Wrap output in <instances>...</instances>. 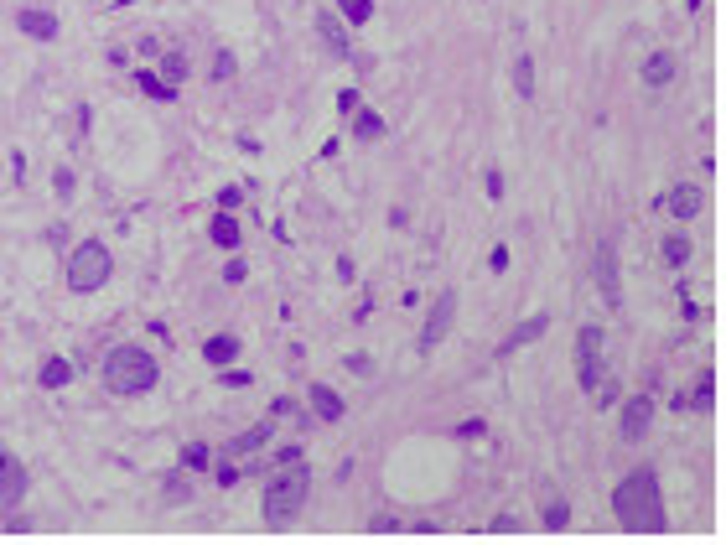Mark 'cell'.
Instances as JSON below:
<instances>
[{"label":"cell","mask_w":726,"mask_h":545,"mask_svg":"<svg viewBox=\"0 0 726 545\" xmlns=\"http://www.w3.org/2000/svg\"><path fill=\"white\" fill-rule=\"evenodd\" d=\"M612 514L622 530H643V535H659L664 524V494H659V473L654 467H633L628 478L612 488Z\"/></svg>","instance_id":"1"},{"label":"cell","mask_w":726,"mask_h":545,"mask_svg":"<svg viewBox=\"0 0 726 545\" xmlns=\"http://www.w3.org/2000/svg\"><path fill=\"white\" fill-rule=\"evenodd\" d=\"M156 379H161V364H156V354L151 348H141V343H115L109 348V358H104V390L120 400H141L156 390Z\"/></svg>","instance_id":"2"},{"label":"cell","mask_w":726,"mask_h":545,"mask_svg":"<svg viewBox=\"0 0 726 545\" xmlns=\"http://www.w3.org/2000/svg\"><path fill=\"white\" fill-rule=\"evenodd\" d=\"M311 499V473H307V462H280L275 473H270L265 483V494H260V509H265V524H290L301 509H307Z\"/></svg>","instance_id":"3"},{"label":"cell","mask_w":726,"mask_h":545,"mask_svg":"<svg viewBox=\"0 0 726 545\" xmlns=\"http://www.w3.org/2000/svg\"><path fill=\"white\" fill-rule=\"evenodd\" d=\"M109 275H115V254H109L104 239H83V245H73V254H68V291L94 296V291L109 286Z\"/></svg>","instance_id":"4"},{"label":"cell","mask_w":726,"mask_h":545,"mask_svg":"<svg viewBox=\"0 0 726 545\" xmlns=\"http://www.w3.org/2000/svg\"><path fill=\"white\" fill-rule=\"evenodd\" d=\"M602 328L597 322H586L576 333V379H581V390H597L602 384Z\"/></svg>","instance_id":"5"},{"label":"cell","mask_w":726,"mask_h":545,"mask_svg":"<svg viewBox=\"0 0 726 545\" xmlns=\"http://www.w3.org/2000/svg\"><path fill=\"white\" fill-rule=\"evenodd\" d=\"M592 275H597L602 286V301L612 307V312H622V275H618V245L612 239H602L597 254H592Z\"/></svg>","instance_id":"6"},{"label":"cell","mask_w":726,"mask_h":545,"mask_svg":"<svg viewBox=\"0 0 726 545\" xmlns=\"http://www.w3.org/2000/svg\"><path fill=\"white\" fill-rule=\"evenodd\" d=\"M452 317H456V291H441V296L431 301V317H426V328H420V354L441 348V337L452 333Z\"/></svg>","instance_id":"7"},{"label":"cell","mask_w":726,"mask_h":545,"mask_svg":"<svg viewBox=\"0 0 726 545\" xmlns=\"http://www.w3.org/2000/svg\"><path fill=\"white\" fill-rule=\"evenodd\" d=\"M16 32L21 37H32V42H58V16L47 11V5H21L16 11Z\"/></svg>","instance_id":"8"},{"label":"cell","mask_w":726,"mask_h":545,"mask_svg":"<svg viewBox=\"0 0 726 545\" xmlns=\"http://www.w3.org/2000/svg\"><path fill=\"white\" fill-rule=\"evenodd\" d=\"M21 499H26V467H21V457L0 452V509L11 514V509H21Z\"/></svg>","instance_id":"9"},{"label":"cell","mask_w":726,"mask_h":545,"mask_svg":"<svg viewBox=\"0 0 726 545\" xmlns=\"http://www.w3.org/2000/svg\"><path fill=\"white\" fill-rule=\"evenodd\" d=\"M701 208H705V192L695 188V182H675V188L664 192V213H669L675 224H690Z\"/></svg>","instance_id":"10"},{"label":"cell","mask_w":726,"mask_h":545,"mask_svg":"<svg viewBox=\"0 0 726 545\" xmlns=\"http://www.w3.org/2000/svg\"><path fill=\"white\" fill-rule=\"evenodd\" d=\"M317 37L327 42L332 58H353V37H348V22L337 11H317Z\"/></svg>","instance_id":"11"},{"label":"cell","mask_w":726,"mask_h":545,"mask_svg":"<svg viewBox=\"0 0 726 545\" xmlns=\"http://www.w3.org/2000/svg\"><path fill=\"white\" fill-rule=\"evenodd\" d=\"M648 426H654V400L648 395L622 400V437L639 441V437H648Z\"/></svg>","instance_id":"12"},{"label":"cell","mask_w":726,"mask_h":545,"mask_svg":"<svg viewBox=\"0 0 726 545\" xmlns=\"http://www.w3.org/2000/svg\"><path fill=\"white\" fill-rule=\"evenodd\" d=\"M675 73H680V58H675V52H648V58H643V84L648 88L675 84Z\"/></svg>","instance_id":"13"},{"label":"cell","mask_w":726,"mask_h":545,"mask_svg":"<svg viewBox=\"0 0 726 545\" xmlns=\"http://www.w3.org/2000/svg\"><path fill=\"white\" fill-rule=\"evenodd\" d=\"M311 416L317 420H343V395L332 390V384H311Z\"/></svg>","instance_id":"14"},{"label":"cell","mask_w":726,"mask_h":545,"mask_svg":"<svg viewBox=\"0 0 726 545\" xmlns=\"http://www.w3.org/2000/svg\"><path fill=\"white\" fill-rule=\"evenodd\" d=\"M239 348H244V343H239L234 333H213L203 343V358L213 364V369H224V364H234V358H239Z\"/></svg>","instance_id":"15"},{"label":"cell","mask_w":726,"mask_h":545,"mask_svg":"<svg viewBox=\"0 0 726 545\" xmlns=\"http://www.w3.org/2000/svg\"><path fill=\"white\" fill-rule=\"evenodd\" d=\"M348 120H353V125H348L353 141H379V135H384V115H379V109H369V105H358Z\"/></svg>","instance_id":"16"},{"label":"cell","mask_w":726,"mask_h":545,"mask_svg":"<svg viewBox=\"0 0 726 545\" xmlns=\"http://www.w3.org/2000/svg\"><path fill=\"white\" fill-rule=\"evenodd\" d=\"M239 239H244V229H239V218H234L228 208H218V213H213V245L234 254V250H239Z\"/></svg>","instance_id":"17"},{"label":"cell","mask_w":726,"mask_h":545,"mask_svg":"<svg viewBox=\"0 0 726 545\" xmlns=\"http://www.w3.org/2000/svg\"><path fill=\"white\" fill-rule=\"evenodd\" d=\"M37 384L41 390H68V384H73V364H68V358H41V369H37Z\"/></svg>","instance_id":"18"},{"label":"cell","mask_w":726,"mask_h":545,"mask_svg":"<svg viewBox=\"0 0 726 545\" xmlns=\"http://www.w3.org/2000/svg\"><path fill=\"white\" fill-rule=\"evenodd\" d=\"M135 88H141L145 99H156V105H171V99H177V84H166L161 73H151V68H135Z\"/></svg>","instance_id":"19"},{"label":"cell","mask_w":726,"mask_h":545,"mask_svg":"<svg viewBox=\"0 0 726 545\" xmlns=\"http://www.w3.org/2000/svg\"><path fill=\"white\" fill-rule=\"evenodd\" d=\"M545 328H550V317L539 312V317H529V322H519L514 333L503 337V348L498 354H514V348H524V343H535V337H545Z\"/></svg>","instance_id":"20"},{"label":"cell","mask_w":726,"mask_h":545,"mask_svg":"<svg viewBox=\"0 0 726 545\" xmlns=\"http://www.w3.org/2000/svg\"><path fill=\"white\" fill-rule=\"evenodd\" d=\"M514 94L519 99H535V58H529V52L514 58Z\"/></svg>","instance_id":"21"},{"label":"cell","mask_w":726,"mask_h":545,"mask_svg":"<svg viewBox=\"0 0 726 545\" xmlns=\"http://www.w3.org/2000/svg\"><path fill=\"white\" fill-rule=\"evenodd\" d=\"M337 16L348 26H369L373 22V0H337Z\"/></svg>","instance_id":"22"},{"label":"cell","mask_w":726,"mask_h":545,"mask_svg":"<svg viewBox=\"0 0 726 545\" xmlns=\"http://www.w3.org/2000/svg\"><path fill=\"white\" fill-rule=\"evenodd\" d=\"M270 431H275V426H270V420H260L254 431H244V437H234V441H228V452H260V447L270 441Z\"/></svg>","instance_id":"23"},{"label":"cell","mask_w":726,"mask_h":545,"mask_svg":"<svg viewBox=\"0 0 726 545\" xmlns=\"http://www.w3.org/2000/svg\"><path fill=\"white\" fill-rule=\"evenodd\" d=\"M161 79L182 88V79H187V58H182V52H161Z\"/></svg>","instance_id":"24"},{"label":"cell","mask_w":726,"mask_h":545,"mask_svg":"<svg viewBox=\"0 0 726 545\" xmlns=\"http://www.w3.org/2000/svg\"><path fill=\"white\" fill-rule=\"evenodd\" d=\"M207 73H213V84H228V79L239 73V63H234V52H224V47H218V52H213V68H207Z\"/></svg>","instance_id":"25"},{"label":"cell","mask_w":726,"mask_h":545,"mask_svg":"<svg viewBox=\"0 0 726 545\" xmlns=\"http://www.w3.org/2000/svg\"><path fill=\"white\" fill-rule=\"evenodd\" d=\"M664 260L680 271L685 260H690V239H685V234H669V239H664Z\"/></svg>","instance_id":"26"},{"label":"cell","mask_w":726,"mask_h":545,"mask_svg":"<svg viewBox=\"0 0 726 545\" xmlns=\"http://www.w3.org/2000/svg\"><path fill=\"white\" fill-rule=\"evenodd\" d=\"M716 405V374H701V384H695V411H711Z\"/></svg>","instance_id":"27"},{"label":"cell","mask_w":726,"mask_h":545,"mask_svg":"<svg viewBox=\"0 0 726 545\" xmlns=\"http://www.w3.org/2000/svg\"><path fill=\"white\" fill-rule=\"evenodd\" d=\"M182 467H207V447H203V441H187V447H182Z\"/></svg>","instance_id":"28"},{"label":"cell","mask_w":726,"mask_h":545,"mask_svg":"<svg viewBox=\"0 0 726 545\" xmlns=\"http://www.w3.org/2000/svg\"><path fill=\"white\" fill-rule=\"evenodd\" d=\"M565 520H571V509H565V503H550V509H545V530H565Z\"/></svg>","instance_id":"29"},{"label":"cell","mask_w":726,"mask_h":545,"mask_svg":"<svg viewBox=\"0 0 726 545\" xmlns=\"http://www.w3.org/2000/svg\"><path fill=\"white\" fill-rule=\"evenodd\" d=\"M213 478H218V488H234V483H239V467H234V462H218Z\"/></svg>","instance_id":"30"},{"label":"cell","mask_w":726,"mask_h":545,"mask_svg":"<svg viewBox=\"0 0 726 545\" xmlns=\"http://www.w3.org/2000/svg\"><path fill=\"white\" fill-rule=\"evenodd\" d=\"M244 275H249V265H244V260H239V254H234V260H228V265H224V281H228V286H239Z\"/></svg>","instance_id":"31"},{"label":"cell","mask_w":726,"mask_h":545,"mask_svg":"<svg viewBox=\"0 0 726 545\" xmlns=\"http://www.w3.org/2000/svg\"><path fill=\"white\" fill-rule=\"evenodd\" d=\"M358 105H363V94H358V88H343V94H337V109H343V115H353Z\"/></svg>","instance_id":"32"},{"label":"cell","mask_w":726,"mask_h":545,"mask_svg":"<svg viewBox=\"0 0 726 545\" xmlns=\"http://www.w3.org/2000/svg\"><path fill=\"white\" fill-rule=\"evenodd\" d=\"M166 499H177V503H187L192 499V488H187L182 478H166Z\"/></svg>","instance_id":"33"},{"label":"cell","mask_w":726,"mask_h":545,"mask_svg":"<svg viewBox=\"0 0 726 545\" xmlns=\"http://www.w3.org/2000/svg\"><path fill=\"white\" fill-rule=\"evenodd\" d=\"M218 384H228V390H244L249 374H244V369H224V374H218Z\"/></svg>","instance_id":"34"},{"label":"cell","mask_w":726,"mask_h":545,"mask_svg":"<svg viewBox=\"0 0 726 545\" xmlns=\"http://www.w3.org/2000/svg\"><path fill=\"white\" fill-rule=\"evenodd\" d=\"M52 182H58V198H73V171H68V167H58Z\"/></svg>","instance_id":"35"},{"label":"cell","mask_w":726,"mask_h":545,"mask_svg":"<svg viewBox=\"0 0 726 545\" xmlns=\"http://www.w3.org/2000/svg\"><path fill=\"white\" fill-rule=\"evenodd\" d=\"M218 208H228V213L239 208V188H224V192H218Z\"/></svg>","instance_id":"36"},{"label":"cell","mask_w":726,"mask_h":545,"mask_svg":"<svg viewBox=\"0 0 726 545\" xmlns=\"http://www.w3.org/2000/svg\"><path fill=\"white\" fill-rule=\"evenodd\" d=\"M488 271H498V275L509 271V250H503V245H498V250H493V265H488Z\"/></svg>","instance_id":"37"},{"label":"cell","mask_w":726,"mask_h":545,"mask_svg":"<svg viewBox=\"0 0 726 545\" xmlns=\"http://www.w3.org/2000/svg\"><path fill=\"white\" fill-rule=\"evenodd\" d=\"M685 5H690V11H701V0H685Z\"/></svg>","instance_id":"38"}]
</instances>
